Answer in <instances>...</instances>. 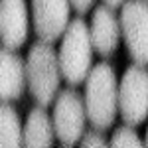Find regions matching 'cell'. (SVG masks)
Returning <instances> with one entry per match:
<instances>
[{
  "label": "cell",
  "mask_w": 148,
  "mask_h": 148,
  "mask_svg": "<svg viewBox=\"0 0 148 148\" xmlns=\"http://www.w3.org/2000/svg\"><path fill=\"white\" fill-rule=\"evenodd\" d=\"M116 73L109 63H97L85 77V116L95 128L105 130L116 119Z\"/></svg>",
  "instance_id": "obj_1"
},
{
  "label": "cell",
  "mask_w": 148,
  "mask_h": 148,
  "mask_svg": "<svg viewBox=\"0 0 148 148\" xmlns=\"http://www.w3.org/2000/svg\"><path fill=\"white\" fill-rule=\"evenodd\" d=\"M59 40H61V46L57 51L59 73L75 89L85 81L87 73L93 67V46L87 22L81 18H75L73 22L69 20L67 28Z\"/></svg>",
  "instance_id": "obj_2"
},
{
  "label": "cell",
  "mask_w": 148,
  "mask_h": 148,
  "mask_svg": "<svg viewBox=\"0 0 148 148\" xmlns=\"http://www.w3.org/2000/svg\"><path fill=\"white\" fill-rule=\"evenodd\" d=\"M26 83L40 107H49L59 93L61 73L57 65V51L47 42L32 44L26 57Z\"/></svg>",
  "instance_id": "obj_3"
},
{
  "label": "cell",
  "mask_w": 148,
  "mask_h": 148,
  "mask_svg": "<svg viewBox=\"0 0 148 148\" xmlns=\"http://www.w3.org/2000/svg\"><path fill=\"white\" fill-rule=\"evenodd\" d=\"M116 113L126 126L136 128L148 116V71L140 65H128L116 87Z\"/></svg>",
  "instance_id": "obj_4"
},
{
  "label": "cell",
  "mask_w": 148,
  "mask_h": 148,
  "mask_svg": "<svg viewBox=\"0 0 148 148\" xmlns=\"http://www.w3.org/2000/svg\"><path fill=\"white\" fill-rule=\"evenodd\" d=\"M85 105L83 97L73 87L63 89L57 93L53 101V114H51V126L53 134L59 138L63 146L77 144L85 132Z\"/></svg>",
  "instance_id": "obj_5"
},
{
  "label": "cell",
  "mask_w": 148,
  "mask_h": 148,
  "mask_svg": "<svg viewBox=\"0 0 148 148\" xmlns=\"http://www.w3.org/2000/svg\"><path fill=\"white\" fill-rule=\"evenodd\" d=\"M121 34L134 65L148 63V6L146 0H125L121 6Z\"/></svg>",
  "instance_id": "obj_6"
},
{
  "label": "cell",
  "mask_w": 148,
  "mask_h": 148,
  "mask_svg": "<svg viewBox=\"0 0 148 148\" xmlns=\"http://www.w3.org/2000/svg\"><path fill=\"white\" fill-rule=\"evenodd\" d=\"M69 0H32V22L42 42H57L69 24Z\"/></svg>",
  "instance_id": "obj_7"
},
{
  "label": "cell",
  "mask_w": 148,
  "mask_h": 148,
  "mask_svg": "<svg viewBox=\"0 0 148 148\" xmlns=\"http://www.w3.org/2000/svg\"><path fill=\"white\" fill-rule=\"evenodd\" d=\"M30 14L26 0H0V42L2 47L16 51L28 40Z\"/></svg>",
  "instance_id": "obj_8"
},
{
  "label": "cell",
  "mask_w": 148,
  "mask_h": 148,
  "mask_svg": "<svg viewBox=\"0 0 148 148\" xmlns=\"http://www.w3.org/2000/svg\"><path fill=\"white\" fill-rule=\"evenodd\" d=\"M89 28V38H91L93 51H97L99 56L109 57L119 49L121 44V26H119V18L114 10L109 6H97L93 10L91 24Z\"/></svg>",
  "instance_id": "obj_9"
},
{
  "label": "cell",
  "mask_w": 148,
  "mask_h": 148,
  "mask_svg": "<svg viewBox=\"0 0 148 148\" xmlns=\"http://www.w3.org/2000/svg\"><path fill=\"white\" fill-rule=\"evenodd\" d=\"M26 87V63L16 51L0 47V101L20 99Z\"/></svg>",
  "instance_id": "obj_10"
},
{
  "label": "cell",
  "mask_w": 148,
  "mask_h": 148,
  "mask_svg": "<svg viewBox=\"0 0 148 148\" xmlns=\"http://www.w3.org/2000/svg\"><path fill=\"white\" fill-rule=\"evenodd\" d=\"M53 126L51 116L44 107L30 111L26 125L22 126V148H51L53 146Z\"/></svg>",
  "instance_id": "obj_11"
},
{
  "label": "cell",
  "mask_w": 148,
  "mask_h": 148,
  "mask_svg": "<svg viewBox=\"0 0 148 148\" xmlns=\"http://www.w3.org/2000/svg\"><path fill=\"white\" fill-rule=\"evenodd\" d=\"M0 148H22V121L10 103H0Z\"/></svg>",
  "instance_id": "obj_12"
},
{
  "label": "cell",
  "mask_w": 148,
  "mask_h": 148,
  "mask_svg": "<svg viewBox=\"0 0 148 148\" xmlns=\"http://www.w3.org/2000/svg\"><path fill=\"white\" fill-rule=\"evenodd\" d=\"M109 148H146V140H140L136 128L119 126L109 140Z\"/></svg>",
  "instance_id": "obj_13"
},
{
  "label": "cell",
  "mask_w": 148,
  "mask_h": 148,
  "mask_svg": "<svg viewBox=\"0 0 148 148\" xmlns=\"http://www.w3.org/2000/svg\"><path fill=\"white\" fill-rule=\"evenodd\" d=\"M79 148H109V140L103 136L99 130H89L83 132V136L79 140Z\"/></svg>",
  "instance_id": "obj_14"
},
{
  "label": "cell",
  "mask_w": 148,
  "mask_h": 148,
  "mask_svg": "<svg viewBox=\"0 0 148 148\" xmlns=\"http://www.w3.org/2000/svg\"><path fill=\"white\" fill-rule=\"evenodd\" d=\"M93 4H95V0H69V6L77 14H87L93 8Z\"/></svg>",
  "instance_id": "obj_15"
},
{
  "label": "cell",
  "mask_w": 148,
  "mask_h": 148,
  "mask_svg": "<svg viewBox=\"0 0 148 148\" xmlns=\"http://www.w3.org/2000/svg\"><path fill=\"white\" fill-rule=\"evenodd\" d=\"M123 2H125V0H103V4H105V6H109L111 10L121 8V6H123Z\"/></svg>",
  "instance_id": "obj_16"
}]
</instances>
